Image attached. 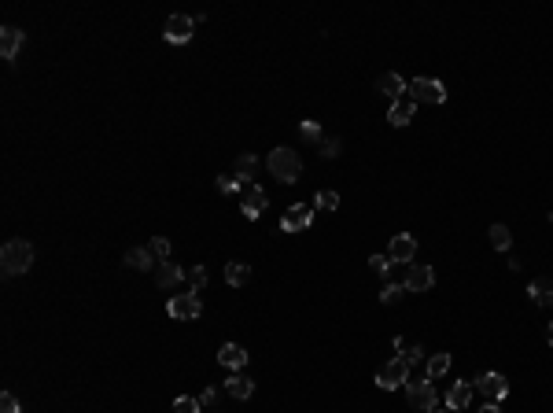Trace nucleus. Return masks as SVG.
Here are the masks:
<instances>
[{
  "label": "nucleus",
  "instance_id": "1",
  "mask_svg": "<svg viewBox=\"0 0 553 413\" xmlns=\"http://www.w3.org/2000/svg\"><path fill=\"white\" fill-rule=\"evenodd\" d=\"M266 166H269V174L276 177V181H284V184H295L299 181V174H302V159H299V151L295 148H273L269 151V159H266Z\"/></svg>",
  "mask_w": 553,
  "mask_h": 413
},
{
  "label": "nucleus",
  "instance_id": "2",
  "mask_svg": "<svg viewBox=\"0 0 553 413\" xmlns=\"http://www.w3.org/2000/svg\"><path fill=\"white\" fill-rule=\"evenodd\" d=\"M30 266H34V244H26V240H8L4 251H0V269H4V277H19Z\"/></svg>",
  "mask_w": 553,
  "mask_h": 413
},
{
  "label": "nucleus",
  "instance_id": "3",
  "mask_svg": "<svg viewBox=\"0 0 553 413\" xmlns=\"http://www.w3.org/2000/svg\"><path fill=\"white\" fill-rule=\"evenodd\" d=\"M406 402H410L417 413H435V406H439L435 384L432 380H410L406 384Z\"/></svg>",
  "mask_w": 553,
  "mask_h": 413
},
{
  "label": "nucleus",
  "instance_id": "4",
  "mask_svg": "<svg viewBox=\"0 0 553 413\" xmlns=\"http://www.w3.org/2000/svg\"><path fill=\"white\" fill-rule=\"evenodd\" d=\"M166 314L173 321H196L203 314V303H199V292H181V295H170L166 303Z\"/></svg>",
  "mask_w": 553,
  "mask_h": 413
},
{
  "label": "nucleus",
  "instance_id": "5",
  "mask_svg": "<svg viewBox=\"0 0 553 413\" xmlns=\"http://www.w3.org/2000/svg\"><path fill=\"white\" fill-rule=\"evenodd\" d=\"M376 384H380L384 391H395V388H402V384H410V362L406 358L384 362L380 369H376Z\"/></svg>",
  "mask_w": 553,
  "mask_h": 413
},
{
  "label": "nucleus",
  "instance_id": "6",
  "mask_svg": "<svg viewBox=\"0 0 553 413\" xmlns=\"http://www.w3.org/2000/svg\"><path fill=\"white\" fill-rule=\"evenodd\" d=\"M410 96H413V104H443L446 85L439 78H413L410 81Z\"/></svg>",
  "mask_w": 553,
  "mask_h": 413
},
{
  "label": "nucleus",
  "instance_id": "7",
  "mask_svg": "<svg viewBox=\"0 0 553 413\" xmlns=\"http://www.w3.org/2000/svg\"><path fill=\"white\" fill-rule=\"evenodd\" d=\"M196 26H199V22H196L192 15H170L163 37L170 41V45H188V41H192V34H196Z\"/></svg>",
  "mask_w": 553,
  "mask_h": 413
},
{
  "label": "nucleus",
  "instance_id": "8",
  "mask_svg": "<svg viewBox=\"0 0 553 413\" xmlns=\"http://www.w3.org/2000/svg\"><path fill=\"white\" fill-rule=\"evenodd\" d=\"M476 391L487 398V402H502V398L509 395V380L502 373H479L476 380Z\"/></svg>",
  "mask_w": 553,
  "mask_h": 413
},
{
  "label": "nucleus",
  "instance_id": "9",
  "mask_svg": "<svg viewBox=\"0 0 553 413\" xmlns=\"http://www.w3.org/2000/svg\"><path fill=\"white\" fill-rule=\"evenodd\" d=\"M266 203H269V199H266V192H262L255 181H251V184H244V189H240V207H244V218H251V222H255V218L262 215V210H266Z\"/></svg>",
  "mask_w": 553,
  "mask_h": 413
},
{
  "label": "nucleus",
  "instance_id": "10",
  "mask_svg": "<svg viewBox=\"0 0 553 413\" xmlns=\"http://www.w3.org/2000/svg\"><path fill=\"white\" fill-rule=\"evenodd\" d=\"M413 255H417V236H410V233L391 236V244H387V259H391V262L410 266V262H413Z\"/></svg>",
  "mask_w": 553,
  "mask_h": 413
},
{
  "label": "nucleus",
  "instance_id": "11",
  "mask_svg": "<svg viewBox=\"0 0 553 413\" xmlns=\"http://www.w3.org/2000/svg\"><path fill=\"white\" fill-rule=\"evenodd\" d=\"M432 284H435V269H432V266H413V262H410V273H406V292L420 295V292H428Z\"/></svg>",
  "mask_w": 553,
  "mask_h": 413
},
{
  "label": "nucleus",
  "instance_id": "12",
  "mask_svg": "<svg viewBox=\"0 0 553 413\" xmlns=\"http://www.w3.org/2000/svg\"><path fill=\"white\" fill-rule=\"evenodd\" d=\"M310 225V207L307 203H292L284 210V218H281V229L284 233H302Z\"/></svg>",
  "mask_w": 553,
  "mask_h": 413
},
{
  "label": "nucleus",
  "instance_id": "13",
  "mask_svg": "<svg viewBox=\"0 0 553 413\" xmlns=\"http://www.w3.org/2000/svg\"><path fill=\"white\" fill-rule=\"evenodd\" d=\"M376 93H384L391 104H395V100H402L406 93H410V85L402 81V74H395V70H387V74H380L376 78Z\"/></svg>",
  "mask_w": 553,
  "mask_h": 413
},
{
  "label": "nucleus",
  "instance_id": "14",
  "mask_svg": "<svg viewBox=\"0 0 553 413\" xmlns=\"http://www.w3.org/2000/svg\"><path fill=\"white\" fill-rule=\"evenodd\" d=\"M413 111H417V104H413V96L406 93L402 100H395V104H391V111H387V122H391V126H399V130H402V126H410V122H413Z\"/></svg>",
  "mask_w": 553,
  "mask_h": 413
},
{
  "label": "nucleus",
  "instance_id": "15",
  "mask_svg": "<svg viewBox=\"0 0 553 413\" xmlns=\"http://www.w3.org/2000/svg\"><path fill=\"white\" fill-rule=\"evenodd\" d=\"M19 48H22V30L19 26H4V30H0V55L11 63L19 55Z\"/></svg>",
  "mask_w": 553,
  "mask_h": 413
},
{
  "label": "nucleus",
  "instance_id": "16",
  "mask_svg": "<svg viewBox=\"0 0 553 413\" xmlns=\"http://www.w3.org/2000/svg\"><path fill=\"white\" fill-rule=\"evenodd\" d=\"M181 280H185V269L181 266H173V262H159L155 266V284H159V288L170 292V288H178Z\"/></svg>",
  "mask_w": 553,
  "mask_h": 413
},
{
  "label": "nucleus",
  "instance_id": "17",
  "mask_svg": "<svg viewBox=\"0 0 553 413\" xmlns=\"http://www.w3.org/2000/svg\"><path fill=\"white\" fill-rule=\"evenodd\" d=\"M469 402H472V388L465 380H458V384H450V391H446V406L454 409V413H461V409H469Z\"/></svg>",
  "mask_w": 553,
  "mask_h": 413
},
{
  "label": "nucleus",
  "instance_id": "18",
  "mask_svg": "<svg viewBox=\"0 0 553 413\" xmlns=\"http://www.w3.org/2000/svg\"><path fill=\"white\" fill-rule=\"evenodd\" d=\"M218 362H222L225 369H244L247 365V351L240 344H222V351H218Z\"/></svg>",
  "mask_w": 553,
  "mask_h": 413
},
{
  "label": "nucleus",
  "instance_id": "19",
  "mask_svg": "<svg viewBox=\"0 0 553 413\" xmlns=\"http://www.w3.org/2000/svg\"><path fill=\"white\" fill-rule=\"evenodd\" d=\"M126 266L129 269H155V251L152 248H129L126 251Z\"/></svg>",
  "mask_w": 553,
  "mask_h": 413
},
{
  "label": "nucleus",
  "instance_id": "20",
  "mask_svg": "<svg viewBox=\"0 0 553 413\" xmlns=\"http://www.w3.org/2000/svg\"><path fill=\"white\" fill-rule=\"evenodd\" d=\"M528 295L535 299L538 306H553V280H549V277H535L531 288H528Z\"/></svg>",
  "mask_w": 553,
  "mask_h": 413
},
{
  "label": "nucleus",
  "instance_id": "21",
  "mask_svg": "<svg viewBox=\"0 0 553 413\" xmlns=\"http://www.w3.org/2000/svg\"><path fill=\"white\" fill-rule=\"evenodd\" d=\"M225 391H229L232 398H240V402H244V398H251V395H255V380H247V377H229V380H225Z\"/></svg>",
  "mask_w": 553,
  "mask_h": 413
},
{
  "label": "nucleus",
  "instance_id": "22",
  "mask_svg": "<svg viewBox=\"0 0 553 413\" xmlns=\"http://www.w3.org/2000/svg\"><path fill=\"white\" fill-rule=\"evenodd\" d=\"M225 280L232 284V288H244V284L251 280V266L247 262H229L225 266Z\"/></svg>",
  "mask_w": 553,
  "mask_h": 413
},
{
  "label": "nucleus",
  "instance_id": "23",
  "mask_svg": "<svg viewBox=\"0 0 553 413\" xmlns=\"http://www.w3.org/2000/svg\"><path fill=\"white\" fill-rule=\"evenodd\" d=\"M255 170H258V159H255V155H240V159H236V181H240V189H244V184H251Z\"/></svg>",
  "mask_w": 553,
  "mask_h": 413
},
{
  "label": "nucleus",
  "instance_id": "24",
  "mask_svg": "<svg viewBox=\"0 0 553 413\" xmlns=\"http://www.w3.org/2000/svg\"><path fill=\"white\" fill-rule=\"evenodd\" d=\"M491 244H494V251H509L513 248V233H509V225H491Z\"/></svg>",
  "mask_w": 553,
  "mask_h": 413
},
{
  "label": "nucleus",
  "instance_id": "25",
  "mask_svg": "<svg viewBox=\"0 0 553 413\" xmlns=\"http://www.w3.org/2000/svg\"><path fill=\"white\" fill-rule=\"evenodd\" d=\"M446 369H450V354H446V351L432 354V358H428V380H439Z\"/></svg>",
  "mask_w": 553,
  "mask_h": 413
},
{
  "label": "nucleus",
  "instance_id": "26",
  "mask_svg": "<svg viewBox=\"0 0 553 413\" xmlns=\"http://www.w3.org/2000/svg\"><path fill=\"white\" fill-rule=\"evenodd\" d=\"M406 273H410V266H402V262H391V266L384 269L380 277H384L387 284H402V288H406Z\"/></svg>",
  "mask_w": 553,
  "mask_h": 413
},
{
  "label": "nucleus",
  "instance_id": "27",
  "mask_svg": "<svg viewBox=\"0 0 553 413\" xmlns=\"http://www.w3.org/2000/svg\"><path fill=\"white\" fill-rule=\"evenodd\" d=\"M185 280L192 284V292H203V288H207V266H192V269H185Z\"/></svg>",
  "mask_w": 553,
  "mask_h": 413
},
{
  "label": "nucleus",
  "instance_id": "28",
  "mask_svg": "<svg viewBox=\"0 0 553 413\" xmlns=\"http://www.w3.org/2000/svg\"><path fill=\"white\" fill-rule=\"evenodd\" d=\"M340 148H343V144H340V137H325L321 144H317V155H321V159H336Z\"/></svg>",
  "mask_w": 553,
  "mask_h": 413
},
{
  "label": "nucleus",
  "instance_id": "29",
  "mask_svg": "<svg viewBox=\"0 0 553 413\" xmlns=\"http://www.w3.org/2000/svg\"><path fill=\"white\" fill-rule=\"evenodd\" d=\"M402 295H406V288H402V284H384V292H380V303H384V306H395Z\"/></svg>",
  "mask_w": 553,
  "mask_h": 413
},
{
  "label": "nucleus",
  "instance_id": "30",
  "mask_svg": "<svg viewBox=\"0 0 553 413\" xmlns=\"http://www.w3.org/2000/svg\"><path fill=\"white\" fill-rule=\"evenodd\" d=\"M299 137L310 140V144H321V140H325V137H321V126H317V122H302V126H299Z\"/></svg>",
  "mask_w": 553,
  "mask_h": 413
},
{
  "label": "nucleus",
  "instance_id": "31",
  "mask_svg": "<svg viewBox=\"0 0 553 413\" xmlns=\"http://www.w3.org/2000/svg\"><path fill=\"white\" fill-rule=\"evenodd\" d=\"M314 203L321 207V210H336V207H340V196L332 192V189H325V192H317V199H314Z\"/></svg>",
  "mask_w": 553,
  "mask_h": 413
},
{
  "label": "nucleus",
  "instance_id": "32",
  "mask_svg": "<svg viewBox=\"0 0 553 413\" xmlns=\"http://www.w3.org/2000/svg\"><path fill=\"white\" fill-rule=\"evenodd\" d=\"M148 248L155 251V259H159V262H170V240H166V236H155Z\"/></svg>",
  "mask_w": 553,
  "mask_h": 413
},
{
  "label": "nucleus",
  "instance_id": "33",
  "mask_svg": "<svg viewBox=\"0 0 553 413\" xmlns=\"http://www.w3.org/2000/svg\"><path fill=\"white\" fill-rule=\"evenodd\" d=\"M173 413H199V398H192V395H181L178 402H173Z\"/></svg>",
  "mask_w": 553,
  "mask_h": 413
},
{
  "label": "nucleus",
  "instance_id": "34",
  "mask_svg": "<svg viewBox=\"0 0 553 413\" xmlns=\"http://www.w3.org/2000/svg\"><path fill=\"white\" fill-rule=\"evenodd\" d=\"M0 413H22V409H19V398L11 395V391L0 395Z\"/></svg>",
  "mask_w": 553,
  "mask_h": 413
},
{
  "label": "nucleus",
  "instance_id": "35",
  "mask_svg": "<svg viewBox=\"0 0 553 413\" xmlns=\"http://www.w3.org/2000/svg\"><path fill=\"white\" fill-rule=\"evenodd\" d=\"M240 189V181H236V174H225V177H218V192H236Z\"/></svg>",
  "mask_w": 553,
  "mask_h": 413
},
{
  "label": "nucleus",
  "instance_id": "36",
  "mask_svg": "<svg viewBox=\"0 0 553 413\" xmlns=\"http://www.w3.org/2000/svg\"><path fill=\"white\" fill-rule=\"evenodd\" d=\"M369 266L376 269V273H384V269L391 266V259H387V255H373V259H369Z\"/></svg>",
  "mask_w": 553,
  "mask_h": 413
},
{
  "label": "nucleus",
  "instance_id": "37",
  "mask_svg": "<svg viewBox=\"0 0 553 413\" xmlns=\"http://www.w3.org/2000/svg\"><path fill=\"white\" fill-rule=\"evenodd\" d=\"M420 358H425V347H420V344H413L410 351H406V362H410V365H413V362H420Z\"/></svg>",
  "mask_w": 553,
  "mask_h": 413
},
{
  "label": "nucleus",
  "instance_id": "38",
  "mask_svg": "<svg viewBox=\"0 0 553 413\" xmlns=\"http://www.w3.org/2000/svg\"><path fill=\"white\" fill-rule=\"evenodd\" d=\"M214 402H218V388H207L199 395V406H214Z\"/></svg>",
  "mask_w": 553,
  "mask_h": 413
},
{
  "label": "nucleus",
  "instance_id": "39",
  "mask_svg": "<svg viewBox=\"0 0 553 413\" xmlns=\"http://www.w3.org/2000/svg\"><path fill=\"white\" fill-rule=\"evenodd\" d=\"M479 413H502V409H498V402H487V406L479 409Z\"/></svg>",
  "mask_w": 553,
  "mask_h": 413
},
{
  "label": "nucleus",
  "instance_id": "40",
  "mask_svg": "<svg viewBox=\"0 0 553 413\" xmlns=\"http://www.w3.org/2000/svg\"><path fill=\"white\" fill-rule=\"evenodd\" d=\"M546 339H549V344H553V325H549V329H546Z\"/></svg>",
  "mask_w": 553,
  "mask_h": 413
}]
</instances>
